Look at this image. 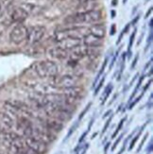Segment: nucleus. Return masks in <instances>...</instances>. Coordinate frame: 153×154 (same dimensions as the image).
<instances>
[{
  "mask_svg": "<svg viewBox=\"0 0 153 154\" xmlns=\"http://www.w3.org/2000/svg\"><path fill=\"white\" fill-rule=\"evenodd\" d=\"M87 134H88V131H85L82 133V135L81 136V138H79V140H78V143H79V144H81V143L84 141V139H85L86 136H87Z\"/></svg>",
  "mask_w": 153,
  "mask_h": 154,
  "instance_id": "nucleus-30",
  "label": "nucleus"
},
{
  "mask_svg": "<svg viewBox=\"0 0 153 154\" xmlns=\"http://www.w3.org/2000/svg\"><path fill=\"white\" fill-rule=\"evenodd\" d=\"M53 80H54V84L53 85L58 87L59 89H65L69 88V87L77 86L79 82V79L73 75H63L61 77H54Z\"/></svg>",
  "mask_w": 153,
  "mask_h": 154,
  "instance_id": "nucleus-5",
  "label": "nucleus"
},
{
  "mask_svg": "<svg viewBox=\"0 0 153 154\" xmlns=\"http://www.w3.org/2000/svg\"><path fill=\"white\" fill-rule=\"evenodd\" d=\"M152 151V140L150 141V144H149V149H148V152L150 153Z\"/></svg>",
  "mask_w": 153,
  "mask_h": 154,
  "instance_id": "nucleus-37",
  "label": "nucleus"
},
{
  "mask_svg": "<svg viewBox=\"0 0 153 154\" xmlns=\"http://www.w3.org/2000/svg\"><path fill=\"white\" fill-rule=\"evenodd\" d=\"M11 150H12V153L11 154H22V153H20L19 151H17L16 149H12V148H11Z\"/></svg>",
  "mask_w": 153,
  "mask_h": 154,
  "instance_id": "nucleus-36",
  "label": "nucleus"
},
{
  "mask_svg": "<svg viewBox=\"0 0 153 154\" xmlns=\"http://www.w3.org/2000/svg\"><path fill=\"white\" fill-rule=\"evenodd\" d=\"M105 79H106V77H105V76H103V77H102V79H101L100 80H98V83H97V85H96V89H95V92H94V96H96L97 94L99 93V91L101 90L102 86L104 85Z\"/></svg>",
  "mask_w": 153,
  "mask_h": 154,
  "instance_id": "nucleus-18",
  "label": "nucleus"
},
{
  "mask_svg": "<svg viewBox=\"0 0 153 154\" xmlns=\"http://www.w3.org/2000/svg\"><path fill=\"white\" fill-rule=\"evenodd\" d=\"M91 106H92V102H89L87 105H86V107H85V108H84V110L81 112V115H79V116H78V121H81V120L84 117V116L86 115V112H87L88 111H89V109L91 108Z\"/></svg>",
  "mask_w": 153,
  "mask_h": 154,
  "instance_id": "nucleus-23",
  "label": "nucleus"
},
{
  "mask_svg": "<svg viewBox=\"0 0 153 154\" xmlns=\"http://www.w3.org/2000/svg\"><path fill=\"white\" fill-rule=\"evenodd\" d=\"M3 31H4V29L2 26H0V40H1V37L3 35Z\"/></svg>",
  "mask_w": 153,
  "mask_h": 154,
  "instance_id": "nucleus-35",
  "label": "nucleus"
},
{
  "mask_svg": "<svg viewBox=\"0 0 153 154\" xmlns=\"http://www.w3.org/2000/svg\"><path fill=\"white\" fill-rule=\"evenodd\" d=\"M61 94H63V95L69 96V97H73L76 98H82L84 96V89L81 86H73V87H69V88H65V89H61Z\"/></svg>",
  "mask_w": 153,
  "mask_h": 154,
  "instance_id": "nucleus-11",
  "label": "nucleus"
},
{
  "mask_svg": "<svg viewBox=\"0 0 153 154\" xmlns=\"http://www.w3.org/2000/svg\"><path fill=\"white\" fill-rule=\"evenodd\" d=\"M46 55L49 56L52 59H56V60H64L66 58H68L69 55V51L65 50L60 46H54V48H50L46 51Z\"/></svg>",
  "mask_w": 153,
  "mask_h": 154,
  "instance_id": "nucleus-10",
  "label": "nucleus"
},
{
  "mask_svg": "<svg viewBox=\"0 0 153 154\" xmlns=\"http://www.w3.org/2000/svg\"><path fill=\"white\" fill-rule=\"evenodd\" d=\"M94 118H92L91 119V121H90V123H89V127H88V128H87V130H86V131H87L88 132L91 131V129H92V127H93V124H94Z\"/></svg>",
  "mask_w": 153,
  "mask_h": 154,
  "instance_id": "nucleus-32",
  "label": "nucleus"
},
{
  "mask_svg": "<svg viewBox=\"0 0 153 154\" xmlns=\"http://www.w3.org/2000/svg\"><path fill=\"white\" fill-rule=\"evenodd\" d=\"M32 69L40 78H54L59 74V66L52 61H41L32 65Z\"/></svg>",
  "mask_w": 153,
  "mask_h": 154,
  "instance_id": "nucleus-2",
  "label": "nucleus"
},
{
  "mask_svg": "<svg viewBox=\"0 0 153 154\" xmlns=\"http://www.w3.org/2000/svg\"><path fill=\"white\" fill-rule=\"evenodd\" d=\"M12 149H14V148H12ZM16 149L17 151H19L20 153H22V154H38L35 150H33L32 149H30L29 146H26V143L25 145L22 146V148H20V149Z\"/></svg>",
  "mask_w": 153,
  "mask_h": 154,
  "instance_id": "nucleus-16",
  "label": "nucleus"
},
{
  "mask_svg": "<svg viewBox=\"0 0 153 154\" xmlns=\"http://www.w3.org/2000/svg\"><path fill=\"white\" fill-rule=\"evenodd\" d=\"M29 16V13L26 11L22 6L15 7L9 13V20L11 23L21 24Z\"/></svg>",
  "mask_w": 153,
  "mask_h": 154,
  "instance_id": "nucleus-6",
  "label": "nucleus"
},
{
  "mask_svg": "<svg viewBox=\"0 0 153 154\" xmlns=\"http://www.w3.org/2000/svg\"><path fill=\"white\" fill-rule=\"evenodd\" d=\"M78 121L77 122H75L74 123V125H73L72 127H71V128H70V130H69V131H68V133H67V136H66V140H67L72 134H73V132H75V131L77 130V128H78Z\"/></svg>",
  "mask_w": 153,
  "mask_h": 154,
  "instance_id": "nucleus-22",
  "label": "nucleus"
},
{
  "mask_svg": "<svg viewBox=\"0 0 153 154\" xmlns=\"http://www.w3.org/2000/svg\"><path fill=\"white\" fill-rule=\"evenodd\" d=\"M101 18L102 12L99 10H90L68 16L65 19V22L68 24H91L98 22Z\"/></svg>",
  "mask_w": 153,
  "mask_h": 154,
  "instance_id": "nucleus-1",
  "label": "nucleus"
},
{
  "mask_svg": "<svg viewBox=\"0 0 153 154\" xmlns=\"http://www.w3.org/2000/svg\"><path fill=\"white\" fill-rule=\"evenodd\" d=\"M138 59H139V56H138V54L135 56V58H134V60H133V62H132V64H131V69H133L135 66H136V63H137V62H138Z\"/></svg>",
  "mask_w": 153,
  "mask_h": 154,
  "instance_id": "nucleus-31",
  "label": "nucleus"
},
{
  "mask_svg": "<svg viewBox=\"0 0 153 154\" xmlns=\"http://www.w3.org/2000/svg\"><path fill=\"white\" fill-rule=\"evenodd\" d=\"M25 143L38 154H45L48 150V145L33 137H25Z\"/></svg>",
  "mask_w": 153,
  "mask_h": 154,
  "instance_id": "nucleus-7",
  "label": "nucleus"
},
{
  "mask_svg": "<svg viewBox=\"0 0 153 154\" xmlns=\"http://www.w3.org/2000/svg\"><path fill=\"white\" fill-rule=\"evenodd\" d=\"M108 61H109V58L107 57V58L105 59V61H104V63H103V64H102V66H101L100 70H99V72L97 73V75H96V79H95V82H94V86H96V84L98 82V80L100 79V78L102 77L103 73H104V71H105L106 66H107V64H108Z\"/></svg>",
  "mask_w": 153,
  "mask_h": 154,
  "instance_id": "nucleus-15",
  "label": "nucleus"
},
{
  "mask_svg": "<svg viewBox=\"0 0 153 154\" xmlns=\"http://www.w3.org/2000/svg\"><path fill=\"white\" fill-rule=\"evenodd\" d=\"M0 154H1V153H0Z\"/></svg>",
  "mask_w": 153,
  "mask_h": 154,
  "instance_id": "nucleus-43",
  "label": "nucleus"
},
{
  "mask_svg": "<svg viewBox=\"0 0 153 154\" xmlns=\"http://www.w3.org/2000/svg\"><path fill=\"white\" fill-rule=\"evenodd\" d=\"M82 43L85 46H88V48H99L102 44H103V40L101 38H98L96 36L92 35L91 33H88L87 35H85L82 39Z\"/></svg>",
  "mask_w": 153,
  "mask_h": 154,
  "instance_id": "nucleus-12",
  "label": "nucleus"
},
{
  "mask_svg": "<svg viewBox=\"0 0 153 154\" xmlns=\"http://www.w3.org/2000/svg\"><path fill=\"white\" fill-rule=\"evenodd\" d=\"M135 35H136V29L133 31V33L131 34L130 38V44H129V50H130L131 46H132V44H133V41H134V38H135Z\"/></svg>",
  "mask_w": 153,
  "mask_h": 154,
  "instance_id": "nucleus-25",
  "label": "nucleus"
},
{
  "mask_svg": "<svg viewBox=\"0 0 153 154\" xmlns=\"http://www.w3.org/2000/svg\"><path fill=\"white\" fill-rule=\"evenodd\" d=\"M26 38H28V28L22 23L17 24L10 33L11 41L15 45L24 43L26 41Z\"/></svg>",
  "mask_w": 153,
  "mask_h": 154,
  "instance_id": "nucleus-3",
  "label": "nucleus"
},
{
  "mask_svg": "<svg viewBox=\"0 0 153 154\" xmlns=\"http://www.w3.org/2000/svg\"><path fill=\"white\" fill-rule=\"evenodd\" d=\"M145 125H144V126L142 127V129H141V131H139V132L137 133V134H136V136L134 137V139H133V140H132V141H131V143H130V148H129V150H131L132 149H133V146H134V145L136 144V142L138 141V139H139V137H140V136H141V133H142L143 130L145 129Z\"/></svg>",
  "mask_w": 153,
  "mask_h": 154,
  "instance_id": "nucleus-19",
  "label": "nucleus"
},
{
  "mask_svg": "<svg viewBox=\"0 0 153 154\" xmlns=\"http://www.w3.org/2000/svg\"><path fill=\"white\" fill-rule=\"evenodd\" d=\"M143 80H144V76H142V77H141V79H139V82H138V83H137V85H136V87H135V89H134L133 93H132V95H131V97H130V102L131 101L132 97H134V96L136 95V93L138 92L139 88H140V86L142 85V82H143Z\"/></svg>",
  "mask_w": 153,
  "mask_h": 154,
  "instance_id": "nucleus-20",
  "label": "nucleus"
},
{
  "mask_svg": "<svg viewBox=\"0 0 153 154\" xmlns=\"http://www.w3.org/2000/svg\"><path fill=\"white\" fill-rule=\"evenodd\" d=\"M112 116L107 120V122H106V124H105V126H104V128H103V130H102V133H105L106 132V131L108 130V128H109V126H110V123L112 122Z\"/></svg>",
  "mask_w": 153,
  "mask_h": 154,
  "instance_id": "nucleus-26",
  "label": "nucleus"
},
{
  "mask_svg": "<svg viewBox=\"0 0 153 154\" xmlns=\"http://www.w3.org/2000/svg\"><path fill=\"white\" fill-rule=\"evenodd\" d=\"M12 0H0V4L2 5V7L4 9H7L8 7L11 4Z\"/></svg>",
  "mask_w": 153,
  "mask_h": 154,
  "instance_id": "nucleus-24",
  "label": "nucleus"
},
{
  "mask_svg": "<svg viewBox=\"0 0 153 154\" xmlns=\"http://www.w3.org/2000/svg\"><path fill=\"white\" fill-rule=\"evenodd\" d=\"M112 18H115V12L114 11H112Z\"/></svg>",
  "mask_w": 153,
  "mask_h": 154,
  "instance_id": "nucleus-39",
  "label": "nucleus"
},
{
  "mask_svg": "<svg viewBox=\"0 0 153 154\" xmlns=\"http://www.w3.org/2000/svg\"><path fill=\"white\" fill-rule=\"evenodd\" d=\"M111 35H114L115 34V25L114 24V25H112V30H111Z\"/></svg>",
  "mask_w": 153,
  "mask_h": 154,
  "instance_id": "nucleus-33",
  "label": "nucleus"
},
{
  "mask_svg": "<svg viewBox=\"0 0 153 154\" xmlns=\"http://www.w3.org/2000/svg\"><path fill=\"white\" fill-rule=\"evenodd\" d=\"M78 1L82 4V5H88V4H91L93 2H95L96 0H78Z\"/></svg>",
  "mask_w": 153,
  "mask_h": 154,
  "instance_id": "nucleus-29",
  "label": "nucleus"
},
{
  "mask_svg": "<svg viewBox=\"0 0 153 154\" xmlns=\"http://www.w3.org/2000/svg\"><path fill=\"white\" fill-rule=\"evenodd\" d=\"M89 33H91L92 35L96 36L98 38L103 39L106 34V28L105 26L102 24H96L93 25L92 26L89 28Z\"/></svg>",
  "mask_w": 153,
  "mask_h": 154,
  "instance_id": "nucleus-14",
  "label": "nucleus"
},
{
  "mask_svg": "<svg viewBox=\"0 0 153 154\" xmlns=\"http://www.w3.org/2000/svg\"><path fill=\"white\" fill-rule=\"evenodd\" d=\"M126 117H124L123 119H121V121L119 122V125L117 126V128H116V130H115V133L112 134V138H115L117 134H118V132L121 131V129H122V127H123V125H124V122L126 121Z\"/></svg>",
  "mask_w": 153,
  "mask_h": 154,
  "instance_id": "nucleus-21",
  "label": "nucleus"
},
{
  "mask_svg": "<svg viewBox=\"0 0 153 154\" xmlns=\"http://www.w3.org/2000/svg\"><path fill=\"white\" fill-rule=\"evenodd\" d=\"M112 89H114V86H112V83H109L108 86L106 87L105 90H104V93H103V95H104V98H103V101L101 103V105H103L105 102H106V100H107L109 98V97L111 96V94L112 92Z\"/></svg>",
  "mask_w": 153,
  "mask_h": 154,
  "instance_id": "nucleus-17",
  "label": "nucleus"
},
{
  "mask_svg": "<svg viewBox=\"0 0 153 154\" xmlns=\"http://www.w3.org/2000/svg\"><path fill=\"white\" fill-rule=\"evenodd\" d=\"M14 126V120L9 113L0 112V131L9 132L12 131V128Z\"/></svg>",
  "mask_w": 153,
  "mask_h": 154,
  "instance_id": "nucleus-8",
  "label": "nucleus"
},
{
  "mask_svg": "<svg viewBox=\"0 0 153 154\" xmlns=\"http://www.w3.org/2000/svg\"><path fill=\"white\" fill-rule=\"evenodd\" d=\"M110 143H107V145L105 146V148H104V152H105V154H107V152H108V149H109V146H110Z\"/></svg>",
  "mask_w": 153,
  "mask_h": 154,
  "instance_id": "nucleus-34",
  "label": "nucleus"
},
{
  "mask_svg": "<svg viewBox=\"0 0 153 154\" xmlns=\"http://www.w3.org/2000/svg\"><path fill=\"white\" fill-rule=\"evenodd\" d=\"M96 135H97V133H96H96H94V135L92 136V139H94V137H95V136H96Z\"/></svg>",
  "mask_w": 153,
  "mask_h": 154,
  "instance_id": "nucleus-40",
  "label": "nucleus"
},
{
  "mask_svg": "<svg viewBox=\"0 0 153 154\" xmlns=\"http://www.w3.org/2000/svg\"><path fill=\"white\" fill-rule=\"evenodd\" d=\"M126 2H127V0H123V3H124V4H125Z\"/></svg>",
  "mask_w": 153,
  "mask_h": 154,
  "instance_id": "nucleus-41",
  "label": "nucleus"
},
{
  "mask_svg": "<svg viewBox=\"0 0 153 154\" xmlns=\"http://www.w3.org/2000/svg\"><path fill=\"white\" fill-rule=\"evenodd\" d=\"M58 43V46L62 48L65 50H72L74 49L75 48H78V46L81 45L82 40L81 39H78V38H71V37H67L64 38L61 41L57 42Z\"/></svg>",
  "mask_w": 153,
  "mask_h": 154,
  "instance_id": "nucleus-9",
  "label": "nucleus"
},
{
  "mask_svg": "<svg viewBox=\"0 0 153 154\" xmlns=\"http://www.w3.org/2000/svg\"><path fill=\"white\" fill-rule=\"evenodd\" d=\"M110 113H112V110H111V111H108L107 112H106V113H105V115L103 116V118H105V117H107V116H108L110 115Z\"/></svg>",
  "mask_w": 153,
  "mask_h": 154,
  "instance_id": "nucleus-38",
  "label": "nucleus"
},
{
  "mask_svg": "<svg viewBox=\"0 0 153 154\" xmlns=\"http://www.w3.org/2000/svg\"><path fill=\"white\" fill-rule=\"evenodd\" d=\"M144 94H145V93H143V94H142V95H141L140 97H137V98L135 99V101H134V102H132V103L130 104V108H129L130 110H131V109H132V108H133V107H134V106H135V105H136V104H137V103L139 102V100H140V99H141V97H143V95H144Z\"/></svg>",
  "mask_w": 153,
  "mask_h": 154,
  "instance_id": "nucleus-28",
  "label": "nucleus"
},
{
  "mask_svg": "<svg viewBox=\"0 0 153 154\" xmlns=\"http://www.w3.org/2000/svg\"><path fill=\"white\" fill-rule=\"evenodd\" d=\"M122 137H123V134H121L120 136H119V137H118V139H117L116 141L115 142L114 146H112V151H114V150H115V149H116L117 145H118L119 143H120V141H121V140H122Z\"/></svg>",
  "mask_w": 153,
  "mask_h": 154,
  "instance_id": "nucleus-27",
  "label": "nucleus"
},
{
  "mask_svg": "<svg viewBox=\"0 0 153 154\" xmlns=\"http://www.w3.org/2000/svg\"><path fill=\"white\" fill-rule=\"evenodd\" d=\"M76 154H78V153H76Z\"/></svg>",
  "mask_w": 153,
  "mask_h": 154,
  "instance_id": "nucleus-42",
  "label": "nucleus"
},
{
  "mask_svg": "<svg viewBox=\"0 0 153 154\" xmlns=\"http://www.w3.org/2000/svg\"><path fill=\"white\" fill-rule=\"evenodd\" d=\"M44 125L46 126V128L49 129L51 131H57V132L61 131L64 127L63 121H61V120L58 118L51 117V116H49L45 120Z\"/></svg>",
  "mask_w": 153,
  "mask_h": 154,
  "instance_id": "nucleus-13",
  "label": "nucleus"
},
{
  "mask_svg": "<svg viewBox=\"0 0 153 154\" xmlns=\"http://www.w3.org/2000/svg\"><path fill=\"white\" fill-rule=\"evenodd\" d=\"M46 29L43 26H32L28 29V38L26 41L29 45H36L44 37Z\"/></svg>",
  "mask_w": 153,
  "mask_h": 154,
  "instance_id": "nucleus-4",
  "label": "nucleus"
}]
</instances>
